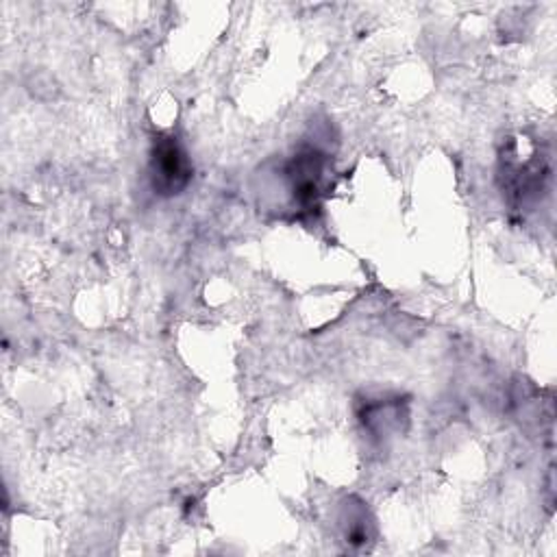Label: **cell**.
<instances>
[{
	"label": "cell",
	"mask_w": 557,
	"mask_h": 557,
	"mask_svg": "<svg viewBox=\"0 0 557 557\" xmlns=\"http://www.w3.org/2000/svg\"><path fill=\"white\" fill-rule=\"evenodd\" d=\"M191 178V163L185 148L174 135H161L150 154V181L154 191L174 196L185 189Z\"/></svg>",
	"instance_id": "6da1fadb"
}]
</instances>
